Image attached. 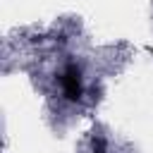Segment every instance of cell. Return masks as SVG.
I'll return each mask as SVG.
<instances>
[{
    "mask_svg": "<svg viewBox=\"0 0 153 153\" xmlns=\"http://www.w3.org/2000/svg\"><path fill=\"white\" fill-rule=\"evenodd\" d=\"M93 153H105V143H103V139L96 141V151H93Z\"/></svg>",
    "mask_w": 153,
    "mask_h": 153,
    "instance_id": "7a4b0ae2",
    "label": "cell"
},
{
    "mask_svg": "<svg viewBox=\"0 0 153 153\" xmlns=\"http://www.w3.org/2000/svg\"><path fill=\"white\" fill-rule=\"evenodd\" d=\"M60 84H62V93L67 100H79L81 93H84V84H81V69L76 65H67L62 76H60Z\"/></svg>",
    "mask_w": 153,
    "mask_h": 153,
    "instance_id": "6da1fadb",
    "label": "cell"
}]
</instances>
